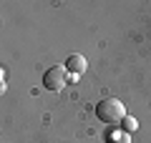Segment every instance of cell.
<instances>
[{"label": "cell", "instance_id": "cell-1", "mask_svg": "<svg viewBox=\"0 0 151 143\" xmlns=\"http://www.w3.org/2000/svg\"><path fill=\"white\" fill-rule=\"evenodd\" d=\"M126 116H129V113H126V106L119 98H103L96 106V118L101 123H106V126H119Z\"/></svg>", "mask_w": 151, "mask_h": 143}, {"label": "cell", "instance_id": "cell-2", "mask_svg": "<svg viewBox=\"0 0 151 143\" xmlns=\"http://www.w3.org/2000/svg\"><path fill=\"white\" fill-rule=\"evenodd\" d=\"M43 85H45L48 90H53V93L63 90V85H65V65H53V68L45 70Z\"/></svg>", "mask_w": 151, "mask_h": 143}, {"label": "cell", "instance_id": "cell-3", "mask_svg": "<svg viewBox=\"0 0 151 143\" xmlns=\"http://www.w3.org/2000/svg\"><path fill=\"white\" fill-rule=\"evenodd\" d=\"M103 143H131V133H126L119 126H111L103 133Z\"/></svg>", "mask_w": 151, "mask_h": 143}, {"label": "cell", "instance_id": "cell-4", "mask_svg": "<svg viewBox=\"0 0 151 143\" xmlns=\"http://www.w3.org/2000/svg\"><path fill=\"white\" fill-rule=\"evenodd\" d=\"M86 55H81V53H73L68 60H65V70H68L70 75H81V73H86Z\"/></svg>", "mask_w": 151, "mask_h": 143}, {"label": "cell", "instance_id": "cell-5", "mask_svg": "<svg viewBox=\"0 0 151 143\" xmlns=\"http://www.w3.org/2000/svg\"><path fill=\"white\" fill-rule=\"evenodd\" d=\"M121 128H124V131H126V133H134V131H136V128H139V121H136V118H134V116H126V118H124V121H121Z\"/></svg>", "mask_w": 151, "mask_h": 143}]
</instances>
